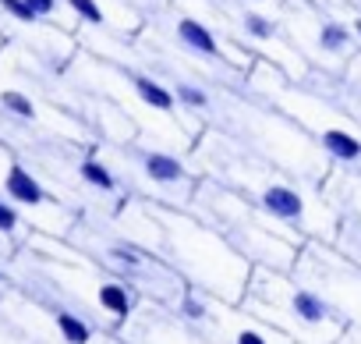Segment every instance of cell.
<instances>
[{
  "label": "cell",
  "instance_id": "cell-1",
  "mask_svg": "<svg viewBox=\"0 0 361 344\" xmlns=\"http://www.w3.org/2000/svg\"><path fill=\"white\" fill-rule=\"evenodd\" d=\"M287 316L298 323V326H305V330H312V333H343V319L336 316V309L315 291V287H290L287 291Z\"/></svg>",
  "mask_w": 361,
  "mask_h": 344
},
{
  "label": "cell",
  "instance_id": "cell-2",
  "mask_svg": "<svg viewBox=\"0 0 361 344\" xmlns=\"http://www.w3.org/2000/svg\"><path fill=\"white\" fill-rule=\"evenodd\" d=\"M259 206H262L273 220H280V224H290V227H312V224H308V220H312L308 196H305L301 189H294V185H283V182L266 185V189L259 192Z\"/></svg>",
  "mask_w": 361,
  "mask_h": 344
},
{
  "label": "cell",
  "instance_id": "cell-3",
  "mask_svg": "<svg viewBox=\"0 0 361 344\" xmlns=\"http://www.w3.org/2000/svg\"><path fill=\"white\" fill-rule=\"evenodd\" d=\"M4 196L11 203H22V206H43V203H50V192L29 174V167H22V163H11L8 167V174H4Z\"/></svg>",
  "mask_w": 361,
  "mask_h": 344
},
{
  "label": "cell",
  "instance_id": "cell-4",
  "mask_svg": "<svg viewBox=\"0 0 361 344\" xmlns=\"http://www.w3.org/2000/svg\"><path fill=\"white\" fill-rule=\"evenodd\" d=\"M173 32H177L180 47H188V50H192V54H199V57H209V61L224 57V54H220L216 36H213V32H209V25H202L199 18H177Z\"/></svg>",
  "mask_w": 361,
  "mask_h": 344
},
{
  "label": "cell",
  "instance_id": "cell-5",
  "mask_svg": "<svg viewBox=\"0 0 361 344\" xmlns=\"http://www.w3.org/2000/svg\"><path fill=\"white\" fill-rule=\"evenodd\" d=\"M315 50L326 54V57H333V61L347 57V54L354 50V36H350L347 22H340V18H322L319 29H315Z\"/></svg>",
  "mask_w": 361,
  "mask_h": 344
},
{
  "label": "cell",
  "instance_id": "cell-6",
  "mask_svg": "<svg viewBox=\"0 0 361 344\" xmlns=\"http://www.w3.org/2000/svg\"><path fill=\"white\" fill-rule=\"evenodd\" d=\"M142 174L149 178V182H156V185H180L185 182V163H180L177 156H170V153H142Z\"/></svg>",
  "mask_w": 361,
  "mask_h": 344
},
{
  "label": "cell",
  "instance_id": "cell-7",
  "mask_svg": "<svg viewBox=\"0 0 361 344\" xmlns=\"http://www.w3.org/2000/svg\"><path fill=\"white\" fill-rule=\"evenodd\" d=\"M131 89H135V96H138L145 107H152V110H159V114H173V110H177L173 89H166L163 82H156V78H149V75H131Z\"/></svg>",
  "mask_w": 361,
  "mask_h": 344
},
{
  "label": "cell",
  "instance_id": "cell-8",
  "mask_svg": "<svg viewBox=\"0 0 361 344\" xmlns=\"http://www.w3.org/2000/svg\"><path fill=\"white\" fill-rule=\"evenodd\" d=\"M96 298H99V309L110 312L114 319H128V316H131V295L124 291V284H117V280H103L99 291H96Z\"/></svg>",
  "mask_w": 361,
  "mask_h": 344
},
{
  "label": "cell",
  "instance_id": "cell-9",
  "mask_svg": "<svg viewBox=\"0 0 361 344\" xmlns=\"http://www.w3.org/2000/svg\"><path fill=\"white\" fill-rule=\"evenodd\" d=\"M54 323H57V333H61L68 344H89V340H92V326H89L82 316L68 312V309H54Z\"/></svg>",
  "mask_w": 361,
  "mask_h": 344
},
{
  "label": "cell",
  "instance_id": "cell-10",
  "mask_svg": "<svg viewBox=\"0 0 361 344\" xmlns=\"http://www.w3.org/2000/svg\"><path fill=\"white\" fill-rule=\"evenodd\" d=\"M78 178H82L89 189H96V192H117L114 170H110L106 163H99V160H82V163H78Z\"/></svg>",
  "mask_w": 361,
  "mask_h": 344
},
{
  "label": "cell",
  "instance_id": "cell-11",
  "mask_svg": "<svg viewBox=\"0 0 361 344\" xmlns=\"http://www.w3.org/2000/svg\"><path fill=\"white\" fill-rule=\"evenodd\" d=\"M0 107H4L11 117H18V121H36V103L25 93H18V89H4V93H0Z\"/></svg>",
  "mask_w": 361,
  "mask_h": 344
},
{
  "label": "cell",
  "instance_id": "cell-12",
  "mask_svg": "<svg viewBox=\"0 0 361 344\" xmlns=\"http://www.w3.org/2000/svg\"><path fill=\"white\" fill-rule=\"evenodd\" d=\"M173 100H177V107H188V110H209V93L192 85V82H177Z\"/></svg>",
  "mask_w": 361,
  "mask_h": 344
},
{
  "label": "cell",
  "instance_id": "cell-13",
  "mask_svg": "<svg viewBox=\"0 0 361 344\" xmlns=\"http://www.w3.org/2000/svg\"><path fill=\"white\" fill-rule=\"evenodd\" d=\"M241 25H245V32H248L252 40H259V43H266V40L276 36V22L266 18V15H259V11H245V15H241Z\"/></svg>",
  "mask_w": 361,
  "mask_h": 344
},
{
  "label": "cell",
  "instance_id": "cell-14",
  "mask_svg": "<svg viewBox=\"0 0 361 344\" xmlns=\"http://www.w3.org/2000/svg\"><path fill=\"white\" fill-rule=\"evenodd\" d=\"M64 4H68L78 18H85L89 25H106V15H103V8L96 4V0H64Z\"/></svg>",
  "mask_w": 361,
  "mask_h": 344
},
{
  "label": "cell",
  "instance_id": "cell-15",
  "mask_svg": "<svg viewBox=\"0 0 361 344\" xmlns=\"http://www.w3.org/2000/svg\"><path fill=\"white\" fill-rule=\"evenodd\" d=\"M0 8H4L15 22H25V25H36L39 18H36V11L25 4V0H0Z\"/></svg>",
  "mask_w": 361,
  "mask_h": 344
},
{
  "label": "cell",
  "instance_id": "cell-16",
  "mask_svg": "<svg viewBox=\"0 0 361 344\" xmlns=\"http://www.w3.org/2000/svg\"><path fill=\"white\" fill-rule=\"evenodd\" d=\"M18 224H22L18 210L11 206V199L0 196V235H15V231H18Z\"/></svg>",
  "mask_w": 361,
  "mask_h": 344
},
{
  "label": "cell",
  "instance_id": "cell-17",
  "mask_svg": "<svg viewBox=\"0 0 361 344\" xmlns=\"http://www.w3.org/2000/svg\"><path fill=\"white\" fill-rule=\"evenodd\" d=\"M106 256L117 259V263H124V266H142V252H135V249H128V245H114Z\"/></svg>",
  "mask_w": 361,
  "mask_h": 344
},
{
  "label": "cell",
  "instance_id": "cell-18",
  "mask_svg": "<svg viewBox=\"0 0 361 344\" xmlns=\"http://www.w3.org/2000/svg\"><path fill=\"white\" fill-rule=\"evenodd\" d=\"M25 4L36 11V18H47V15L57 11V0H25Z\"/></svg>",
  "mask_w": 361,
  "mask_h": 344
},
{
  "label": "cell",
  "instance_id": "cell-19",
  "mask_svg": "<svg viewBox=\"0 0 361 344\" xmlns=\"http://www.w3.org/2000/svg\"><path fill=\"white\" fill-rule=\"evenodd\" d=\"M234 344H269V340H266V333H259V330H241V333L234 337Z\"/></svg>",
  "mask_w": 361,
  "mask_h": 344
},
{
  "label": "cell",
  "instance_id": "cell-20",
  "mask_svg": "<svg viewBox=\"0 0 361 344\" xmlns=\"http://www.w3.org/2000/svg\"><path fill=\"white\" fill-rule=\"evenodd\" d=\"M185 316H188V319H202V316H206V305L195 302V298H188V302H185Z\"/></svg>",
  "mask_w": 361,
  "mask_h": 344
},
{
  "label": "cell",
  "instance_id": "cell-21",
  "mask_svg": "<svg viewBox=\"0 0 361 344\" xmlns=\"http://www.w3.org/2000/svg\"><path fill=\"white\" fill-rule=\"evenodd\" d=\"M347 29H350V36H354V43H361V11H354V15H350V22H347Z\"/></svg>",
  "mask_w": 361,
  "mask_h": 344
},
{
  "label": "cell",
  "instance_id": "cell-22",
  "mask_svg": "<svg viewBox=\"0 0 361 344\" xmlns=\"http://www.w3.org/2000/svg\"><path fill=\"white\" fill-rule=\"evenodd\" d=\"M252 4H262V0H252Z\"/></svg>",
  "mask_w": 361,
  "mask_h": 344
},
{
  "label": "cell",
  "instance_id": "cell-23",
  "mask_svg": "<svg viewBox=\"0 0 361 344\" xmlns=\"http://www.w3.org/2000/svg\"><path fill=\"white\" fill-rule=\"evenodd\" d=\"M354 344H361V337H357V340H354Z\"/></svg>",
  "mask_w": 361,
  "mask_h": 344
},
{
  "label": "cell",
  "instance_id": "cell-24",
  "mask_svg": "<svg viewBox=\"0 0 361 344\" xmlns=\"http://www.w3.org/2000/svg\"><path fill=\"white\" fill-rule=\"evenodd\" d=\"M0 280H4V273H0Z\"/></svg>",
  "mask_w": 361,
  "mask_h": 344
}]
</instances>
